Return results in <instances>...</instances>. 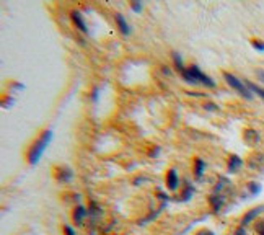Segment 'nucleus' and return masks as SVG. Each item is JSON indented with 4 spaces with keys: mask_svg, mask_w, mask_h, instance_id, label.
Here are the masks:
<instances>
[{
    "mask_svg": "<svg viewBox=\"0 0 264 235\" xmlns=\"http://www.w3.org/2000/svg\"><path fill=\"white\" fill-rule=\"evenodd\" d=\"M51 140H52V131L51 129H44L28 150V163L29 165H36V163L41 160V157H43L44 150L49 147Z\"/></svg>",
    "mask_w": 264,
    "mask_h": 235,
    "instance_id": "obj_1",
    "label": "nucleus"
},
{
    "mask_svg": "<svg viewBox=\"0 0 264 235\" xmlns=\"http://www.w3.org/2000/svg\"><path fill=\"white\" fill-rule=\"evenodd\" d=\"M179 75H181V79H183L184 82H187V84H191V85L201 84L205 88H215V82L210 79L207 74H204L202 70L196 66V64H192V66H189V67L181 69Z\"/></svg>",
    "mask_w": 264,
    "mask_h": 235,
    "instance_id": "obj_2",
    "label": "nucleus"
},
{
    "mask_svg": "<svg viewBox=\"0 0 264 235\" xmlns=\"http://www.w3.org/2000/svg\"><path fill=\"white\" fill-rule=\"evenodd\" d=\"M224 79H225L227 84L230 85V88H233V90L237 92L240 97H243V98H246V100H251V98H253V92H251L250 88H248V85H246L245 82L240 80L237 75H233V74H230V72H224Z\"/></svg>",
    "mask_w": 264,
    "mask_h": 235,
    "instance_id": "obj_3",
    "label": "nucleus"
},
{
    "mask_svg": "<svg viewBox=\"0 0 264 235\" xmlns=\"http://www.w3.org/2000/svg\"><path fill=\"white\" fill-rule=\"evenodd\" d=\"M54 178L59 181V183H69V181L74 178V172L69 167H56Z\"/></svg>",
    "mask_w": 264,
    "mask_h": 235,
    "instance_id": "obj_4",
    "label": "nucleus"
},
{
    "mask_svg": "<svg viewBox=\"0 0 264 235\" xmlns=\"http://www.w3.org/2000/svg\"><path fill=\"white\" fill-rule=\"evenodd\" d=\"M70 20H72L74 26L77 28L79 31L88 33V26H87V23L84 20V15H82L80 10H72V11H70Z\"/></svg>",
    "mask_w": 264,
    "mask_h": 235,
    "instance_id": "obj_5",
    "label": "nucleus"
},
{
    "mask_svg": "<svg viewBox=\"0 0 264 235\" xmlns=\"http://www.w3.org/2000/svg\"><path fill=\"white\" fill-rule=\"evenodd\" d=\"M264 213V204L261 206H258V208H253V209H250L248 213H246L243 216V219H242V227H246V226H250L251 222H253L256 217H260L261 214Z\"/></svg>",
    "mask_w": 264,
    "mask_h": 235,
    "instance_id": "obj_6",
    "label": "nucleus"
},
{
    "mask_svg": "<svg viewBox=\"0 0 264 235\" xmlns=\"http://www.w3.org/2000/svg\"><path fill=\"white\" fill-rule=\"evenodd\" d=\"M179 186V176L176 173L175 168H170L167 173V188L170 191H176Z\"/></svg>",
    "mask_w": 264,
    "mask_h": 235,
    "instance_id": "obj_7",
    "label": "nucleus"
},
{
    "mask_svg": "<svg viewBox=\"0 0 264 235\" xmlns=\"http://www.w3.org/2000/svg\"><path fill=\"white\" fill-rule=\"evenodd\" d=\"M114 20L117 23V28H119V31L124 34V36H129V34H131V26H129L126 16L122 15V13H119V11H116V13H114Z\"/></svg>",
    "mask_w": 264,
    "mask_h": 235,
    "instance_id": "obj_8",
    "label": "nucleus"
},
{
    "mask_svg": "<svg viewBox=\"0 0 264 235\" xmlns=\"http://www.w3.org/2000/svg\"><path fill=\"white\" fill-rule=\"evenodd\" d=\"M209 204L214 213H220V209L224 208V204H225V196L219 195V193H214V195L209 196Z\"/></svg>",
    "mask_w": 264,
    "mask_h": 235,
    "instance_id": "obj_9",
    "label": "nucleus"
},
{
    "mask_svg": "<svg viewBox=\"0 0 264 235\" xmlns=\"http://www.w3.org/2000/svg\"><path fill=\"white\" fill-rule=\"evenodd\" d=\"M243 139H245V142L248 145H256V144H260L261 136H260V132H258L256 129H245Z\"/></svg>",
    "mask_w": 264,
    "mask_h": 235,
    "instance_id": "obj_10",
    "label": "nucleus"
},
{
    "mask_svg": "<svg viewBox=\"0 0 264 235\" xmlns=\"http://www.w3.org/2000/svg\"><path fill=\"white\" fill-rule=\"evenodd\" d=\"M88 216V208H85V206H82L79 204L77 208L74 209V213H72V217H74V222L77 226H82L84 224V221H85V217Z\"/></svg>",
    "mask_w": 264,
    "mask_h": 235,
    "instance_id": "obj_11",
    "label": "nucleus"
},
{
    "mask_svg": "<svg viewBox=\"0 0 264 235\" xmlns=\"http://www.w3.org/2000/svg\"><path fill=\"white\" fill-rule=\"evenodd\" d=\"M243 167V160L240 158L238 155H230L228 157V163H227V170H228V173H237L240 168Z\"/></svg>",
    "mask_w": 264,
    "mask_h": 235,
    "instance_id": "obj_12",
    "label": "nucleus"
},
{
    "mask_svg": "<svg viewBox=\"0 0 264 235\" xmlns=\"http://www.w3.org/2000/svg\"><path fill=\"white\" fill-rule=\"evenodd\" d=\"M192 195H194V186H192L191 183H186L184 185V190L181 191V198H178L176 201H179V203H186V201H189V199L192 198Z\"/></svg>",
    "mask_w": 264,
    "mask_h": 235,
    "instance_id": "obj_13",
    "label": "nucleus"
},
{
    "mask_svg": "<svg viewBox=\"0 0 264 235\" xmlns=\"http://www.w3.org/2000/svg\"><path fill=\"white\" fill-rule=\"evenodd\" d=\"M204 172H205V162L202 160V158L196 157L194 158V176L199 180L204 175Z\"/></svg>",
    "mask_w": 264,
    "mask_h": 235,
    "instance_id": "obj_14",
    "label": "nucleus"
},
{
    "mask_svg": "<svg viewBox=\"0 0 264 235\" xmlns=\"http://www.w3.org/2000/svg\"><path fill=\"white\" fill-rule=\"evenodd\" d=\"M246 188H248V193H250L251 196H258L261 193V185L256 183V181H250Z\"/></svg>",
    "mask_w": 264,
    "mask_h": 235,
    "instance_id": "obj_15",
    "label": "nucleus"
},
{
    "mask_svg": "<svg viewBox=\"0 0 264 235\" xmlns=\"http://www.w3.org/2000/svg\"><path fill=\"white\" fill-rule=\"evenodd\" d=\"M246 85H248V88L251 92L255 93V95H258V97H261L263 100H264V88H261L260 85H256V84H253V82H246Z\"/></svg>",
    "mask_w": 264,
    "mask_h": 235,
    "instance_id": "obj_16",
    "label": "nucleus"
},
{
    "mask_svg": "<svg viewBox=\"0 0 264 235\" xmlns=\"http://www.w3.org/2000/svg\"><path fill=\"white\" fill-rule=\"evenodd\" d=\"M251 46L258 51V52H264V41H261V39H251Z\"/></svg>",
    "mask_w": 264,
    "mask_h": 235,
    "instance_id": "obj_17",
    "label": "nucleus"
},
{
    "mask_svg": "<svg viewBox=\"0 0 264 235\" xmlns=\"http://www.w3.org/2000/svg\"><path fill=\"white\" fill-rule=\"evenodd\" d=\"M202 107H204V110H207V111H217V110H219V107H217V105H215V103H212V102L204 103Z\"/></svg>",
    "mask_w": 264,
    "mask_h": 235,
    "instance_id": "obj_18",
    "label": "nucleus"
},
{
    "mask_svg": "<svg viewBox=\"0 0 264 235\" xmlns=\"http://www.w3.org/2000/svg\"><path fill=\"white\" fill-rule=\"evenodd\" d=\"M256 232H258V235H264V221H260L256 224Z\"/></svg>",
    "mask_w": 264,
    "mask_h": 235,
    "instance_id": "obj_19",
    "label": "nucleus"
},
{
    "mask_svg": "<svg viewBox=\"0 0 264 235\" xmlns=\"http://www.w3.org/2000/svg\"><path fill=\"white\" fill-rule=\"evenodd\" d=\"M98 97H99V90L95 87V88H93V90H91V100H93V103H96V102H98Z\"/></svg>",
    "mask_w": 264,
    "mask_h": 235,
    "instance_id": "obj_20",
    "label": "nucleus"
},
{
    "mask_svg": "<svg viewBox=\"0 0 264 235\" xmlns=\"http://www.w3.org/2000/svg\"><path fill=\"white\" fill-rule=\"evenodd\" d=\"M131 8L134 11H140V10H142V3H140V2H131Z\"/></svg>",
    "mask_w": 264,
    "mask_h": 235,
    "instance_id": "obj_21",
    "label": "nucleus"
},
{
    "mask_svg": "<svg viewBox=\"0 0 264 235\" xmlns=\"http://www.w3.org/2000/svg\"><path fill=\"white\" fill-rule=\"evenodd\" d=\"M196 235H215L212 231H209V229H201V231H197Z\"/></svg>",
    "mask_w": 264,
    "mask_h": 235,
    "instance_id": "obj_22",
    "label": "nucleus"
},
{
    "mask_svg": "<svg viewBox=\"0 0 264 235\" xmlns=\"http://www.w3.org/2000/svg\"><path fill=\"white\" fill-rule=\"evenodd\" d=\"M64 232H66V235H77L75 234V231L70 226H64Z\"/></svg>",
    "mask_w": 264,
    "mask_h": 235,
    "instance_id": "obj_23",
    "label": "nucleus"
},
{
    "mask_svg": "<svg viewBox=\"0 0 264 235\" xmlns=\"http://www.w3.org/2000/svg\"><path fill=\"white\" fill-rule=\"evenodd\" d=\"M233 235H246V229L240 226V227L237 229V231H235V234H233Z\"/></svg>",
    "mask_w": 264,
    "mask_h": 235,
    "instance_id": "obj_24",
    "label": "nucleus"
},
{
    "mask_svg": "<svg viewBox=\"0 0 264 235\" xmlns=\"http://www.w3.org/2000/svg\"><path fill=\"white\" fill-rule=\"evenodd\" d=\"M158 154H160V147L155 145V147H154V150L150 152V157H157Z\"/></svg>",
    "mask_w": 264,
    "mask_h": 235,
    "instance_id": "obj_25",
    "label": "nucleus"
},
{
    "mask_svg": "<svg viewBox=\"0 0 264 235\" xmlns=\"http://www.w3.org/2000/svg\"><path fill=\"white\" fill-rule=\"evenodd\" d=\"M256 75H258V79H260L263 84H264V70L260 69V70H256Z\"/></svg>",
    "mask_w": 264,
    "mask_h": 235,
    "instance_id": "obj_26",
    "label": "nucleus"
},
{
    "mask_svg": "<svg viewBox=\"0 0 264 235\" xmlns=\"http://www.w3.org/2000/svg\"><path fill=\"white\" fill-rule=\"evenodd\" d=\"M11 103H13V98H8V100L5 98V100H3V107H5V108L11 107Z\"/></svg>",
    "mask_w": 264,
    "mask_h": 235,
    "instance_id": "obj_27",
    "label": "nucleus"
}]
</instances>
